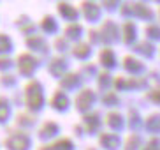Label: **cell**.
<instances>
[{
    "mask_svg": "<svg viewBox=\"0 0 160 150\" xmlns=\"http://www.w3.org/2000/svg\"><path fill=\"white\" fill-rule=\"evenodd\" d=\"M151 97H155V101H160V92H155V94H151Z\"/></svg>",
    "mask_w": 160,
    "mask_h": 150,
    "instance_id": "6da1fadb",
    "label": "cell"
}]
</instances>
